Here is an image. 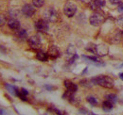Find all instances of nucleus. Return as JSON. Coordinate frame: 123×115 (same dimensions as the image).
I'll return each mask as SVG.
<instances>
[{
    "label": "nucleus",
    "instance_id": "f257e3e1",
    "mask_svg": "<svg viewBox=\"0 0 123 115\" xmlns=\"http://www.w3.org/2000/svg\"><path fill=\"white\" fill-rule=\"evenodd\" d=\"M91 82L94 85H99L107 89H112L115 85L114 79L107 75H98L96 77H93L91 79Z\"/></svg>",
    "mask_w": 123,
    "mask_h": 115
},
{
    "label": "nucleus",
    "instance_id": "f03ea898",
    "mask_svg": "<svg viewBox=\"0 0 123 115\" xmlns=\"http://www.w3.org/2000/svg\"><path fill=\"white\" fill-rule=\"evenodd\" d=\"M44 17H45V20H46L47 22L54 23L58 19V12H57V11L54 8L50 7V8L46 9V11H45Z\"/></svg>",
    "mask_w": 123,
    "mask_h": 115
},
{
    "label": "nucleus",
    "instance_id": "7ed1b4c3",
    "mask_svg": "<svg viewBox=\"0 0 123 115\" xmlns=\"http://www.w3.org/2000/svg\"><path fill=\"white\" fill-rule=\"evenodd\" d=\"M103 21H104L103 14L100 12H94L89 18V22L93 27H99L103 23Z\"/></svg>",
    "mask_w": 123,
    "mask_h": 115
},
{
    "label": "nucleus",
    "instance_id": "20e7f679",
    "mask_svg": "<svg viewBox=\"0 0 123 115\" xmlns=\"http://www.w3.org/2000/svg\"><path fill=\"white\" fill-rule=\"evenodd\" d=\"M77 12V6L73 2H67L63 6V12L67 17H73Z\"/></svg>",
    "mask_w": 123,
    "mask_h": 115
},
{
    "label": "nucleus",
    "instance_id": "39448f33",
    "mask_svg": "<svg viewBox=\"0 0 123 115\" xmlns=\"http://www.w3.org/2000/svg\"><path fill=\"white\" fill-rule=\"evenodd\" d=\"M34 27L35 29L39 32H42V33H45L46 32L48 29H49V26H48V22L45 20V19H39L38 21L35 22L34 24Z\"/></svg>",
    "mask_w": 123,
    "mask_h": 115
},
{
    "label": "nucleus",
    "instance_id": "423d86ee",
    "mask_svg": "<svg viewBox=\"0 0 123 115\" xmlns=\"http://www.w3.org/2000/svg\"><path fill=\"white\" fill-rule=\"evenodd\" d=\"M28 43H29L31 48L37 50V49H39L41 47L42 42H41V39H40V37L38 35H34V36H31L28 39Z\"/></svg>",
    "mask_w": 123,
    "mask_h": 115
},
{
    "label": "nucleus",
    "instance_id": "0eeeda50",
    "mask_svg": "<svg viewBox=\"0 0 123 115\" xmlns=\"http://www.w3.org/2000/svg\"><path fill=\"white\" fill-rule=\"evenodd\" d=\"M36 11H35V8L33 5H31V4H26L23 6L22 8V13L24 14L25 17L27 18H31L33 15L35 14Z\"/></svg>",
    "mask_w": 123,
    "mask_h": 115
},
{
    "label": "nucleus",
    "instance_id": "6e6552de",
    "mask_svg": "<svg viewBox=\"0 0 123 115\" xmlns=\"http://www.w3.org/2000/svg\"><path fill=\"white\" fill-rule=\"evenodd\" d=\"M105 6V0H90L89 7L92 11H98Z\"/></svg>",
    "mask_w": 123,
    "mask_h": 115
},
{
    "label": "nucleus",
    "instance_id": "1a4fd4ad",
    "mask_svg": "<svg viewBox=\"0 0 123 115\" xmlns=\"http://www.w3.org/2000/svg\"><path fill=\"white\" fill-rule=\"evenodd\" d=\"M61 55V52H60V49L55 46V45H51L48 49V57L52 58H56L60 57Z\"/></svg>",
    "mask_w": 123,
    "mask_h": 115
},
{
    "label": "nucleus",
    "instance_id": "9d476101",
    "mask_svg": "<svg viewBox=\"0 0 123 115\" xmlns=\"http://www.w3.org/2000/svg\"><path fill=\"white\" fill-rule=\"evenodd\" d=\"M9 28L12 30H18L20 29V22L18 20H16L14 18H11L10 20H8L7 22Z\"/></svg>",
    "mask_w": 123,
    "mask_h": 115
},
{
    "label": "nucleus",
    "instance_id": "9b49d317",
    "mask_svg": "<svg viewBox=\"0 0 123 115\" xmlns=\"http://www.w3.org/2000/svg\"><path fill=\"white\" fill-rule=\"evenodd\" d=\"M64 86L66 88V91H68V92H70L75 93L78 91L77 85H76L75 83L69 81V80H65V81H64Z\"/></svg>",
    "mask_w": 123,
    "mask_h": 115
},
{
    "label": "nucleus",
    "instance_id": "f8f14e48",
    "mask_svg": "<svg viewBox=\"0 0 123 115\" xmlns=\"http://www.w3.org/2000/svg\"><path fill=\"white\" fill-rule=\"evenodd\" d=\"M16 36H17V38L20 39L21 41L28 40V32L26 31V29H18Z\"/></svg>",
    "mask_w": 123,
    "mask_h": 115
},
{
    "label": "nucleus",
    "instance_id": "ddd939ff",
    "mask_svg": "<svg viewBox=\"0 0 123 115\" xmlns=\"http://www.w3.org/2000/svg\"><path fill=\"white\" fill-rule=\"evenodd\" d=\"M36 58H37L38 60H40V61H46V60L48 59V55L46 54V52L40 50V51H38L37 54H36Z\"/></svg>",
    "mask_w": 123,
    "mask_h": 115
},
{
    "label": "nucleus",
    "instance_id": "4468645a",
    "mask_svg": "<svg viewBox=\"0 0 123 115\" xmlns=\"http://www.w3.org/2000/svg\"><path fill=\"white\" fill-rule=\"evenodd\" d=\"M5 87H6V89L8 90V92H10V93H12V95H15L17 96V92H18V89L14 87L13 85H11V84H5Z\"/></svg>",
    "mask_w": 123,
    "mask_h": 115
},
{
    "label": "nucleus",
    "instance_id": "2eb2a0df",
    "mask_svg": "<svg viewBox=\"0 0 123 115\" xmlns=\"http://www.w3.org/2000/svg\"><path fill=\"white\" fill-rule=\"evenodd\" d=\"M82 58L85 59H89L90 61H92L93 63H95L97 65H103V63H101L100 60L95 56H82Z\"/></svg>",
    "mask_w": 123,
    "mask_h": 115
},
{
    "label": "nucleus",
    "instance_id": "dca6fc26",
    "mask_svg": "<svg viewBox=\"0 0 123 115\" xmlns=\"http://www.w3.org/2000/svg\"><path fill=\"white\" fill-rule=\"evenodd\" d=\"M113 105H114V104H113L111 101L106 100V101H104L103 104H102V109H103L105 111H109V110L113 109V108H114Z\"/></svg>",
    "mask_w": 123,
    "mask_h": 115
},
{
    "label": "nucleus",
    "instance_id": "f3484780",
    "mask_svg": "<svg viewBox=\"0 0 123 115\" xmlns=\"http://www.w3.org/2000/svg\"><path fill=\"white\" fill-rule=\"evenodd\" d=\"M106 99L109 101H111L113 104H115V103H117V96L116 94L109 93V94L106 95Z\"/></svg>",
    "mask_w": 123,
    "mask_h": 115
},
{
    "label": "nucleus",
    "instance_id": "a211bd4d",
    "mask_svg": "<svg viewBox=\"0 0 123 115\" xmlns=\"http://www.w3.org/2000/svg\"><path fill=\"white\" fill-rule=\"evenodd\" d=\"M32 4L36 8H41L45 5V0H32Z\"/></svg>",
    "mask_w": 123,
    "mask_h": 115
},
{
    "label": "nucleus",
    "instance_id": "6ab92c4d",
    "mask_svg": "<svg viewBox=\"0 0 123 115\" xmlns=\"http://www.w3.org/2000/svg\"><path fill=\"white\" fill-rule=\"evenodd\" d=\"M86 101H87L89 104H91L92 106H97V105H98V100H97L96 97H94V96H87V97H86Z\"/></svg>",
    "mask_w": 123,
    "mask_h": 115
},
{
    "label": "nucleus",
    "instance_id": "aec40b11",
    "mask_svg": "<svg viewBox=\"0 0 123 115\" xmlns=\"http://www.w3.org/2000/svg\"><path fill=\"white\" fill-rule=\"evenodd\" d=\"M117 25L120 29H123V14H121L117 19Z\"/></svg>",
    "mask_w": 123,
    "mask_h": 115
},
{
    "label": "nucleus",
    "instance_id": "412c9836",
    "mask_svg": "<svg viewBox=\"0 0 123 115\" xmlns=\"http://www.w3.org/2000/svg\"><path fill=\"white\" fill-rule=\"evenodd\" d=\"M48 110H49V111H52V112H54L55 114H57V115H63L61 110H59L58 109H56V108H54V107H51V108H49V109H48Z\"/></svg>",
    "mask_w": 123,
    "mask_h": 115
},
{
    "label": "nucleus",
    "instance_id": "4be33fe9",
    "mask_svg": "<svg viewBox=\"0 0 123 115\" xmlns=\"http://www.w3.org/2000/svg\"><path fill=\"white\" fill-rule=\"evenodd\" d=\"M7 22H8V21H7L6 17H5L3 14H0V28H2Z\"/></svg>",
    "mask_w": 123,
    "mask_h": 115
},
{
    "label": "nucleus",
    "instance_id": "5701e85b",
    "mask_svg": "<svg viewBox=\"0 0 123 115\" xmlns=\"http://www.w3.org/2000/svg\"><path fill=\"white\" fill-rule=\"evenodd\" d=\"M80 83L81 86H83V87H87V88H88V87H91V84H89V81H88L87 79H83V80H81Z\"/></svg>",
    "mask_w": 123,
    "mask_h": 115
},
{
    "label": "nucleus",
    "instance_id": "b1692460",
    "mask_svg": "<svg viewBox=\"0 0 123 115\" xmlns=\"http://www.w3.org/2000/svg\"><path fill=\"white\" fill-rule=\"evenodd\" d=\"M117 5H118V6H117V11L120 12H123V2L118 3Z\"/></svg>",
    "mask_w": 123,
    "mask_h": 115
},
{
    "label": "nucleus",
    "instance_id": "393cba45",
    "mask_svg": "<svg viewBox=\"0 0 123 115\" xmlns=\"http://www.w3.org/2000/svg\"><path fill=\"white\" fill-rule=\"evenodd\" d=\"M109 1H110V3H111V4H114V5L118 4V3H120V2H121V0H109Z\"/></svg>",
    "mask_w": 123,
    "mask_h": 115
},
{
    "label": "nucleus",
    "instance_id": "a878e982",
    "mask_svg": "<svg viewBox=\"0 0 123 115\" xmlns=\"http://www.w3.org/2000/svg\"><path fill=\"white\" fill-rule=\"evenodd\" d=\"M45 88H46V89H47V90H49V91H51V90H53V87H51V86H47V85H46V86H45Z\"/></svg>",
    "mask_w": 123,
    "mask_h": 115
},
{
    "label": "nucleus",
    "instance_id": "bb28decb",
    "mask_svg": "<svg viewBox=\"0 0 123 115\" xmlns=\"http://www.w3.org/2000/svg\"><path fill=\"white\" fill-rule=\"evenodd\" d=\"M0 51H6V48L4 47V46H2V45H0Z\"/></svg>",
    "mask_w": 123,
    "mask_h": 115
},
{
    "label": "nucleus",
    "instance_id": "cd10ccee",
    "mask_svg": "<svg viewBox=\"0 0 123 115\" xmlns=\"http://www.w3.org/2000/svg\"><path fill=\"white\" fill-rule=\"evenodd\" d=\"M80 1H81V2H83V3H89V2H90V0H80Z\"/></svg>",
    "mask_w": 123,
    "mask_h": 115
},
{
    "label": "nucleus",
    "instance_id": "c85d7f7f",
    "mask_svg": "<svg viewBox=\"0 0 123 115\" xmlns=\"http://www.w3.org/2000/svg\"><path fill=\"white\" fill-rule=\"evenodd\" d=\"M119 77H120V79H121V80H123V73H121V74L119 75Z\"/></svg>",
    "mask_w": 123,
    "mask_h": 115
}]
</instances>
